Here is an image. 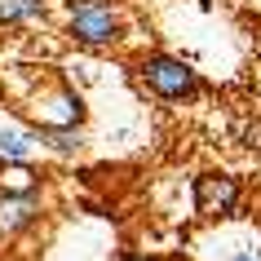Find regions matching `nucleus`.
Wrapping results in <instances>:
<instances>
[{
  "label": "nucleus",
  "instance_id": "nucleus-6",
  "mask_svg": "<svg viewBox=\"0 0 261 261\" xmlns=\"http://www.w3.org/2000/svg\"><path fill=\"white\" fill-rule=\"evenodd\" d=\"M31 124V120H27ZM36 146L49 155H80L84 151V128H58V124H31Z\"/></svg>",
  "mask_w": 261,
  "mask_h": 261
},
{
  "label": "nucleus",
  "instance_id": "nucleus-7",
  "mask_svg": "<svg viewBox=\"0 0 261 261\" xmlns=\"http://www.w3.org/2000/svg\"><path fill=\"white\" fill-rule=\"evenodd\" d=\"M49 14V0H0V27H31Z\"/></svg>",
  "mask_w": 261,
  "mask_h": 261
},
{
  "label": "nucleus",
  "instance_id": "nucleus-3",
  "mask_svg": "<svg viewBox=\"0 0 261 261\" xmlns=\"http://www.w3.org/2000/svg\"><path fill=\"white\" fill-rule=\"evenodd\" d=\"M191 204L199 217H234L239 204H244V181L234 173H221V168H208L191 181Z\"/></svg>",
  "mask_w": 261,
  "mask_h": 261
},
{
  "label": "nucleus",
  "instance_id": "nucleus-4",
  "mask_svg": "<svg viewBox=\"0 0 261 261\" xmlns=\"http://www.w3.org/2000/svg\"><path fill=\"white\" fill-rule=\"evenodd\" d=\"M44 217V195H0V239H22Z\"/></svg>",
  "mask_w": 261,
  "mask_h": 261
},
{
  "label": "nucleus",
  "instance_id": "nucleus-10",
  "mask_svg": "<svg viewBox=\"0 0 261 261\" xmlns=\"http://www.w3.org/2000/svg\"><path fill=\"white\" fill-rule=\"evenodd\" d=\"M221 261H257V252H248V248H234V252H226Z\"/></svg>",
  "mask_w": 261,
  "mask_h": 261
},
{
  "label": "nucleus",
  "instance_id": "nucleus-11",
  "mask_svg": "<svg viewBox=\"0 0 261 261\" xmlns=\"http://www.w3.org/2000/svg\"><path fill=\"white\" fill-rule=\"evenodd\" d=\"M160 261H191V257H186V252H164Z\"/></svg>",
  "mask_w": 261,
  "mask_h": 261
},
{
  "label": "nucleus",
  "instance_id": "nucleus-9",
  "mask_svg": "<svg viewBox=\"0 0 261 261\" xmlns=\"http://www.w3.org/2000/svg\"><path fill=\"white\" fill-rule=\"evenodd\" d=\"M111 261H160V257H151V252H142V248H120Z\"/></svg>",
  "mask_w": 261,
  "mask_h": 261
},
{
  "label": "nucleus",
  "instance_id": "nucleus-5",
  "mask_svg": "<svg viewBox=\"0 0 261 261\" xmlns=\"http://www.w3.org/2000/svg\"><path fill=\"white\" fill-rule=\"evenodd\" d=\"M0 195H44V173L31 160H0Z\"/></svg>",
  "mask_w": 261,
  "mask_h": 261
},
{
  "label": "nucleus",
  "instance_id": "nucleus-2",
  "mask_svg": "<svg viewBox=\"0 0 261 261\" xmlns=\"http://www.w3.org/2000/svg\"><path fill=\"white\" fill-rule=\"evenodd\" d=\"M67 40L80 49H111L124 40V14L115 0H67Z\"/></svg>",
  "mask_w": 261,
  "mask_h": 261
},
{
  "label": "nucleus",
  "instance_id": "nucleus-1",
  "mask_svg": "<svg viewBox=\"0 0 261 261\" xmlns=\"http://www.w3.org/2000/svg\"><path fill=\"white\" fill-rule=\"evenodd\" d=\"M138 80H142V89H146L155 102H168V107H186V102H199V97L208 93L204 75H199L186 58H173V54L138 58Z\"/></svg>",
  "mask_w": 261,
  "mask_h": 261
},
{
  "label": "nucleus",
  "instance_id": "nucleus-8",
  "mask_svg": "<svg viewBox=\"0 0 261 261\" xmlns=\"http://www.w3.org/2000/svg\"><path fill=\"white\" fill-rule=\"evenodd\" d=\"M31 151H36L31 124H5L0 128V160H31Z\"/></svg>",
  "mask_w": 261,
  "mask_h": 261
}]
</instances>
